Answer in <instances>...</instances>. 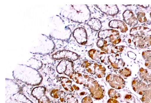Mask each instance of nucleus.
<instances>
[{"instance_id":"nucleus-21","label":"nucleus","mask_w":151,"mask_h":103,"mask_svg":"<svg viewBox=\"0 0 151 103\" xmlns=\"http://www.w3.org/2000/svg\"><path fill=\"white\" fill-rule=\"evenodd\" d=\"M142 57L145 60V66L151 70V50H147L143 51Z\"/></svg>"},{"instance_id":"nucleus-23","label":"nucleus","mask_w":151,"mask_h":103,"mask_svg":"<svg viewBox=\"0 0 151 103\" xmlns=\"http://www.w3.org/2000/svg\"><path fill=\"white\" fill-rule=\"evenodd\" d=\"M119 73L122 77L127 78L130 76L132 74L130 70L127 68H124L120 69Z\"/></svg>"},{"instance_id":"nucleus-31","label":"nucleus","mask_w":151,"mask_h":103,"mask_svg":"<svg viewBox=\"0 0 151 103\" xmlns=\"http://www.w3.org/2000/svg\"><path fill=\"white\" fill-rule=\"evenodd\" d=\"M107 102V103H120L116 99L112 98L109 99Z\"/></svg>"},{"instance_id":"nucleus-6","label":"nucleus","mask_w":151,"mask_h":103,"mask_svg":"<svg viewBox=\"0 0 151 103\" xmlns=\"http://www.w3.org/2000/svg\"><path fill=\"white\" fill-rule=\"evenodd\" d=\"M106 80L113 88L116 89H123L125 86V82L120 76L109 74L106 77Z\"/></svg>"},{"instance_id":"nucleus-15","label":"nucleus","mask_w":151,"mask_h":103,"mask_svg":"<svg viewBox=\"0 0 151 103\" xmlns=\"http://www.w3.org/2000/svg\"><path fill=\"white\" fill-rule=\"evenodd\" d=\"M123 20L126 24L130 26H133L137 23V18L131 10H125L122 14Z\"/></svg>"},{"instance_id":"nucleus-30","label":"nucleus","mask_w":151,"mask_h":103,"mask_svg":"<svg viewBox=\"0 0 151 103\" xmlns=\"http://www.w3.org/2000/svg\"><path fill=\"white\" fill-rule=\"evenodd\" d=\"M58 90L55 89L53 90L51 92V94L55 98H58L59 97V95L58 93Z\"/></svg>"},{"instance_id":"nucleus-33","label":"nucleus","mask_w":151,"mask_h":103,"mask_svg":"<svg viewBox=\"0 0 151 103\" xmlns=\"http://www.w3.org/2000/svg\"><path fill=\"white\" fill-rule=\"evenodd\" d=\"M150 17H151V12H150Z\"/></svg>"},{"instance_id":"nucleus-22","label":"nucleus","mask_w":151,"mask_h":103,"mask_svg":"<svg viewBox=\"0 0 151 103\" xmlns=\"http://www.w3.org/2000/svg\"><path fill=\"white\" fill-rule=\"evenodd\" d=\"M74 82L76 83L81 84L86 82V79L84 76H83L82 74L74 72V73L70 77Z\"/></svg>"},{"instance_id":"nucleus-2","label":"nucleus","mask_w":151,"mask_h":103,"mask_svg":"<svg viewBox=\"0 0 151 103\" xmlns=\"http://www.w3.org/2000/svg\"><path fill=\"white\" fill-rule=\"evenodd\" d=\"M87 80V82L85 83L83 85L88 88L91 96L96 100L103 98L105 93L104 87L93 78L90 77Z\"/></svg>"},{"instance_id":"nucleus-5","label":"nucleus","mask_w":151,"mask_h":103,"mask_svg":"<svg viewBox=\"0 0 151 103\" xmlns=\"http://www.w3.org/2000/svg\"><path fill=\"white\" fill-rule=\"evenodd\" d=\"M132 86L134 91L140 95L151 94V83L146 84L139 78H135L132 81Z\"/></svg>"},{"instance_id":"nucleus-9","label":"nucleus","mask_w":151,"mask_h":103,"mask_svg":"<svg viewBox=\"0 0 151 103\" xmlns=\"http://www.w3.org/2000/svg\"><path fill=\"white\" fill-rule=\"evenodd\" d=\"M73 37L79 44L84 45L87 42L88 35L86 29L78 27L74 30L73 33Z\"/></svg>"},{"instance_id":"nucleus-20","label":"nucleus","mask_w":151,"mask_h":103,"mask_svg":"<svg viewBox=\"0 0 151 103\" xmlns=\"http://www.w3.org/2000/svg\"><path fill=\"white\" fill-rule=\"evenodd\" d=\"M61 83L62 86L65 90L70 92L73 91L74 89L72 85V81L68 78L65 77H62Z\"/></svg>"},{"instance_id":"nucleus-14","label":"nucleus","mask_w":151,"mask_h":103,"mask_svg":"<svg viewBox=\"0 0 151 103\" xmlns=\"http://www.w3.org/2000/svg\"><path fill=\"white\" fill-rule=\"evenodd\" d=\"M107 43L104 44L100 49L102 51L108 54L121 52L124 47L123 45L116 46L112 43L107 44Z\"/></svg>"},{"instance_id":"nucleus-1","label":"nucleus","mask_w":151,"mask_h":103,"mask_svg":"<svg viewBox=\"0 0 151 103\" xmlns=\"http://www.w3.org/2000/svg\"><path fill=\"white\" fill-rule=\"evenodd\" d=\"M68 18L73 22L83 23L90 18L91 12L86 5H69Z\"/></svg>"},{"instance_id":"nucleus-26","label":"nucleus","mask_w":151,"mask_h":103,"mask_svg":"<svg viewBox=\"0 0 151 103\" xmlns=\"http://www.w3.org/2000/svg\"><path fill=\"white\" fill-rule=\"evenodd\" d=\"M145 13L144 12H139L137 14V19L140 23H144L147 21V18L145 16Z\"/></svg>"},{"instance_id":"nucleus-19","label":"nucleus","mask_w":151,"mask_h":103,"mask_svg":"<svg viewBox=\"0 0 151 103\" xmlns=\"http://www.w3.org/2000/svg\"><path fill=\"white\" fill-rule=\"evenodd\" d=\"M60 58L67 59L71 61H74L79 58L78 55L76 53L69 50H65L60 52Z\"/></svg>"},{"instance_id":"nucleus-25","label":"nucleus","mask_w":151,"mask_h":103,"mask_svg":"<svg viewBox=\"0 0 151 103\" xmlns=\"http://www.w3.org/2000/svg\"><path fill=\"white\" fill-rule=\"evenodd\" d=\"M142 96L141 100L142 103H151V94H145Z\"/></svg>"},{"instance_id":"nucleus-12","label":"nucleus","mask_w":151,"mask_h":103,"mask_svg":"<svg viewBox=\"0 0 151 103\" xmlns=\"http://www.w3.org/2000/svg\"><path fill=\"white\" fill-rule=\"evenodd\" d=\"M130 34L134 37L141 36L151 37V29L143 26H137L131 29Z\"/></svg>"},{"instance_id":"nucleus-18","label":"nucleus","mask_w":151,"mask_h":103,"mask_svg":"<svg viewBox=\"0 0 151 103\" xmlns=\"http://www.w3.org/2000/svg\"><path fill=\"white\" fill-rule=\"evenodd\" d=\"M138 73L140 79L142 81L147 84L151 83V73L147 69L141 68Z\"/></svg>"},{"instance_id":"nucleus-24","label":"nucleus","mask_w":151,"mask_h":103,"mask_svg":"<svg viewBox=\"0 0 151 103\" xmlns=\"http://www.w3.org/2000/svg\"><path fill=\"white\" fill-rule=\"evenodd\" d=\"M108 94L111 98L117 99L120 97V94L116 90L113 89H109L108 91Z\"/></svg>"},{"instance_id":"nucleus-32","label":"nucleus","mask_w":151,"mask_h":103,"mask_svg":"<svg viewBox=\"0 0 151 103\" xmlns=\"http://www.w3.org/2000/svg\"><path fill=\"white\" fill-rule=\"evenodd\" d=\"M72 86L74 89L75 90H78L79 89V88L75 84L73 85Z\"/></svg>"},{"instance_id":"nucleus-16","label":"nucleus","mask_w":151,"mask_h":103,"mask_svg":"<svg viewBox=\"0 0 151 103\" xmlns=\"http://www.w3.org/2000/svg\"><path fill=\"white\" fill-rule=\"evenodd\" d=\"M109 26L112 28L119 29L122 33L126 32L128 30L125 23L120 20L114 19L111 20L109 22Z\"/></svg>"},{"instance_id":"nucleus-11","label":"nucleus","mask_w":151,"mask_h":103,"mask_svg":"<svg viewBox=\"0 0 151 103\" xmlns=\"http://www.w3.org/2000/svg\"><path fill=\"white\" fill-rule=\"evenodd\" d=\"M94 5L102 12L108 16H115L119 12L118 8L116 4H97Z\"/></svg>"},{"instance_id":"nucleus-17","label":"nucleus","mask_w":151,"mask_h":103,"mask_svg":"<svg viewBox=\"0 0 151 103\" xmlns=\"http://www.w3.org/2000/svg\"><path fill=\"white\" fill-rule=\"evenodd\" d=\"M87 24L91 29L95 31H100L102 27V23L99 19L92 17L88 21Z\"/></svg>"},{"instance_id":"nucleus-27","label":"nucleus","mask_w":151,"mask_h":103,"mask_svg":"<svg viewBox=\"0 0 151 103\" xmlns=\"http://www.w3.org/2000/svg\"><path fill=\"white\" fill-rule=\"evenodd\" d=\"M107 42V41L105 40L99 39L97 42V46L100 49L104 44Z\"/></svg>"},{"instance_id":"nucleus-8","label":"nucleus","mask_w":151,"mask_h":103,"mask_svg":"<svg viewBox=\"0 0 151 103\" xmlns=\"http://www.w3.org/2000/svg\"><path fill=\"white\" fill-rule=\"evenodd\" d=\"M89 57L93 60L102 63H106L109 61V56L105 52L92 49L88 52Z\"/></svg>"},{"instance_id":"nucleus-10","label":"nucleus","mask_w":151,"mask_h":103,"mask_svg":"<svg viewBox=\"0 0 151 103\" xmlns=\"http://www.w3.org/2000/svg\"><path fill=\"white\" fill-rule=\"evenodd\" d=\"M133 42L137 47L141 49L147 48L151 45V37L141 36L134 37Z\"/></svg>"},{"instance_id":"nucleus-4","label":"nucleus","mask_w":151,"mask_h":103,"mask_svg":"<svg viewBox=\"0 0 151 103\" xmlns=\"http://www.w3.org/2000/svg\"><path fill=\"white\" fill-rule=\"evenodd\" d=\"M98 37L100 39L104 40L109 38L110 42L114 45L119 43L121 41L119 31L113 29L100 31L98 33Z\"/></svg>"},{"instance_id":"nucleus-28","label":"nucleus","mask_w":151,"mask_h":103,"mask_svg":"<svg viewBox=\"0 0 151 103\" xmlns=\"http://www.w3.org/2000/svg\"><path fill=\"white\" fill-rule=\"evenodd\" d=\"M81 103H93L91 98L90 96H86L82 99Z\"/></svg>"},{"instance_id":"nucleus-29","label":"nucleus","mask_w":151,"mask_h":103,"mask_svg":"<svg viewBox=\"0 0 151 103\" xmlns=\"http://www.w3.org/2000/svg\"><path fill=\"white\" fill-rule=\"evenodd\" d=\"M67 103H78V101L77 99L71 96L68 98Z\"/></svg>"},{"instance_id":"nucleus-7","label":"nucleus","mask_w":151,"mask_h":103,"mask_svg":"<svg viewBox=\"0 0 151 103\" xmlns=\"http://www.w3.org/2000/svg\"><path fill=\"white\" fill-rule=\"evenodd\" d=\"M57 68L58 69V71L60 73H64L69 77L75 72L73 62L68 60L61 61L58 66Z\"/></svg>"},{"instance_id":"nucleus-3","label":"nucleus","mask_w":151,"mask_h":103,"mask_svg":"<svg viewBox=\"0 0 151 103\" xmlns=\"http://www.w3.org/2000/svg\"><path fill=\"white\" fill-rule=\"evenodd\" d=\"M81 66L85 68L88 73L96 76L99 78L104 77L105 75L106 68L101 64L86 61L82 63Z\"/></svg>"},{"instance_id":"nucleus-13","label":"nucleus","mask_w":151,"mask_h":103,"mask_svg":"<svg viewBox=\"0 0 151 103\" xmlns=\"http://www.w3.org/2000/svg\"><path fill=\"white\" fill-rule=\"evenodd\" d=\"M108 58L109 61L112 67L114 69H121L124 66V62L118 54H112L109 56Z\"/></svg>"}]
</instances>
